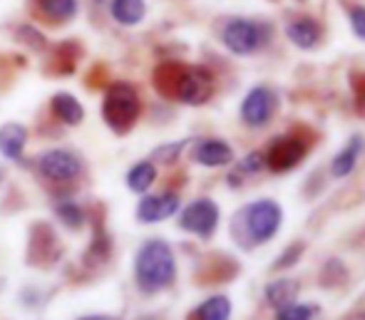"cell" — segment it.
<instances>
[{"label":"cell","mask_w":365,"mask_h":320,"mask_svg":"<svg viewBox=\"0 0 365 320\" xmlns=\"http://www.w3.org/2000/svg\"><path fill=\"white\" fill-rule=\"evenodd\" d=\"M142 112V102L137 90L130 82H115L107 87L105 97H102V117H105L107 127L117 134H125L135 127L137 117Z\"/></svg>","instance_id":"obj_3"},{"label":"cell","mask_w":365,"mask_h":320,"mask_svg":"<svg viewBox=\"0 0 365 320\" xmlns=\"http://www.w3.org/2000/svg\"><path fill=\"white\" fill-rule=\"evenodd\" d=\"M40 174L50 182H73L77 174L82 172V162L77 154L68 152V149H50L40 157L38 162Z\"/></svg>","instance_id":"obj_6"},{"label":"cell","mask_w":365,"mask_h":320,"mask_svg":"<svg viewBox=\"0 0 365 320\" xmlns=\"http://www.w3.org/2000/svg\"><path fill=\"white\" fill-rule=\"evenodd\" d=\"M313 318V308L311 306H301V303H291V306L279 308L276 320H311Z\"/></svg>","instance_id":"obj_22"},{"label":"cell","mask_w":365,"mask_h":320,"mask_svg":"<svg viewBox=\"0 0 365 320\" xmlns=\"http://www.w3.org/2000/svg\"><path fill=\"white\" fill-rule=\"evenodd\" d=\"M110 13L120 25H137L145 20L147 5L145 0H112Z\"/></svg>","instance_id":"obj_15"},{"label":"cell","mask_w":365,"mask_h":320,"mask_svg":"<svg viewBox=\"0 0 365 320\" xmlns=\"http://www.w3.org/2000/svg\"><path fill=\"white\" fill-rule=\"evenodd\" d=\"M361 152H363V139L361 137H353L351 142H348L346 147H343L341 152L336 154V159L331 162L333 177H338V179L348 177V174L356 169V162H358V157H361Z\"/></svg>","instance_id":"obj_14"},{"label":"cell","mask_w":365,"mask_h":320,"mask_svg":"<svg viewBox=\"0 0 365 320\" xmlns=\"http://www.w3.org/2000/svg\"><path fill=\"white\" fill-rule=\"evenodd\" d=\"M194 159L204 167H224L234 159V152L226 142H219V139H207L197 147L194 152Z\"/></svg>","instance_id":"obj_13"},{"label":"cell","mask_w":365,"mask_h":320,"mask_svg":"<svg viewBox=\"0 0 365 320\" xmlns=\"http://www.w3.org/2000/svg\"><path fill=\"white\" fill-rule=\"evenodd\" d=\"M157 85L184 105H204L214 92V77L204 67L164 65L157 70Z\"/></svg>","instance_id":"obj_1"},{"label":"cell","mask_w":365,"mask_h":320,"mask_svg":"<svg viewBox=\"0 0 365 320\" xmlns=\"http://www.w3.org/2000/svg\"><path fill=\"white\" fill-rule=\"evenodd\" d=\"M261 164H264L261 154H251V157H246L244 162L239 164V172H259Z\"/></svg>","instance_id":"obj_24"},{"label":"cell","mask_w":365,"mask_h":320,"mask_svg":"<svg viewBox=\"0 0 365 320\" xmlns=\"http://www.w3.org/2000/svg\"><path fill=\"white\" fill-rule=\"evenodd\" d=\"M184 149V142H177V144H172V147H162V149H157V159H162V162H172L177 154L174 152H182Z\"/></svg>","instance_id":"obj_25"},{"label":"cell","mask_w":365,"mask_h":320,"mask_svg":"<svg viewBox=\"0 0 365 320\" xmlns=\"http://www.w3.org/2000/svg\"><path fill=\"white\" fill-rule=\"evenodd\" d=\"M271 112H274V97L264 87H254L241 102V120L251 127L266 125L271 120Z\"/></svg>","instance_id":"obj_8"},{"label":"cell","mask_w":365,"mask_h":320,"mask_svg":"<svg viewBox=\"0 0 365 320\" xmlns=\"http://www.w3.org/2000/svg\"><path fill=\"white\" fill-rule=\"evenodd\" d=\"M296 293H298V283L291 281V278H281V281L271 283V286L266 288V298H269V303L276 308L291 306Z\"/></svg>","instance_id":"obj_19"},{"label":"cell","mask_w":365,"mask_h":320,"mask_svg":"<svg viewBox=\"0 0 365 320\" xmlns=\"http://www.w3.org/2000/svg\"><path fill=\"white\" fill-rule=\"evenodd\" d=\"M224 45L234 55L254 53L261 45V28L249 20H231L224 28Z\"/></svg>","instance_id":"obj_7"},{"label":"cell","mask_w":365,"mask_h":320,"mask_svg":"<svg viewBox=\"0 0 365 320\" xmlns=\"http://www.w3.org/2000/svg\"><path fill=\"white\" fill-rule=\"evenodd\" d=\"M80 320H112V318H107V316H87V318H80Z\"/></svg>","instance_id":"obj_27"},{"label":"cell","mask_w":365,"mask_h":320,"mask_svg":"<svg viewBox=\"0 0 365 320\" xmlns=\"http://www.w3.org/2000/svg\"><path fill=\"white\" fill-rule=\"evenodd\" d=\"M281 216H284V211H281V206L276 204V201H271V199L256 201V204H251L244 214L246 234L251 236L254 244H264V241H269L271 236L279 231Z\"/></svg>","instance_id":"obj_4"},{"label":"cell","mask_w":365,"mask_h":320,"mask_svg":"<svg viewBox=\"0 0 365 320\" xmlns=\"http://www.w3.org/2000/svg\"><path fill=\"white\" fill-rule=\"evenodd\" d=\"M58 219L63 221L68 229H80L82 224H85V211H82L80 204H75V201H63V204H58Z\"/></svg>","instance_id":"obj_21"},{"label":"cell","mask_w":365,"mask_h":320,"mask_svg":"<svg viewBox=\"0 0 365 320\" xmlns=\"http://www.w3.org/2000/svg\"><path fill=\"white\" fill-rule=\"evenodd\" d=\"M154 179H157V167H154L152 162H140L130 169V174H127V187L137 194H145L154 184Z\"/></svg>","instance_id":"obj_18"},{"label":"cell","mask_w":365,"mask_h":320,"mask_svg":"<svg viewBox=\"0 0 365 320\" xmlns=\"http://www.w3.org/2000/svg\"><path fill=\"white\" fill-rule=\"evenodd\" d=\"M25 144H28V129L18 122H8L0 127V154L10 162H18L23 154Z\"/></svg>","instance_id":"obj_11"},{"label":"cell","mask_w":365,"mask_h":320,"mask_svg":"<svg viewBox=\"0 0 365 320\" xmlns=\"http://www.w3.org/2000/svg\"><path fill=\"white\" fill-rule=\"evenodd\" d=\"M306 154V144L296 137H284L276 139L269 149V157H266V164H269L274 172H286V169L296 167L298 162Z\"/></svg>","instance_id":"obj_9"},{"label":"cell","mask_w":365,"mask_h":320,"mask_svg":"<svg viewBox=\"0 0 365 320\" xmlns=\"http://www.w3.org/2000/svg\"><path fill=\"white\" fill-rule=\"evenodd\" d=\"M286 33H289V38L303 50L316 48L318 40H321V28H318V23H313V20H308V18L293 20L289 28H286Z\"/></svg>","instance_id":"obj_16"},{"label":"cell","mask_w":365,"mask_h":320,"mask_svg":"<svg viewBox=\"0 0 365 320\" xmlns=\"http://www.w3.org/2000/svg\"><path fill=\"white\" fill-rule=\"evenodd\" d=\"M356 105H358V110L365 115V82L361 87H358V97H356Z\"/></svg>","instance_id":"obj_26"},{"label":"cell","mask_w":365,"mask_h":320,"mask_svg":"<svg viewBox=\"0 0 365 320\" xmlns=\"http://www.w3.org/2000/svg\"><path fill=\"white\" fill-rule=\"evenodd\" d=\"M351 25L356 30V35L365 40V8H353L351 10Z\"/></svg>","instance_id":"obj_23"},{"label":"cell","mask_w":365,"mask_h":320,"mask_svg":"<svg viewBox=\"0 0 365 320\" xmlns=\"http://www.w3.org/2000/svg\"><path fill=\"white\" fill-rule=\"evenodd\" d=\"M50 107H53L55 117L70 127L80 125V122L85 120V107H82L80 100H77L75 95H70V92H58V95L53 97V102H50Z\"/></svg>","instance_id":"obj_12"},{"label":"cell","mask_w":365,"mask_h":320,"mask_svg":"<svg viewBox=\"0 0 365 320\" xmlns=\"http://www.w3.org/2000/svg\"><path fill=\"white\" fill-rule=\"evenodd\" d=\"M231 316V303L224 296H214L209 301H204L197 311L199 320H229Z\"/></svg>","instance_id":"obj_20"},{"label":"cell","mask_w":365,"mask_h":320,"mask_svg":"<svg viewBox=\"0 0 365 320\" xmlns=\"http://www.w3.org/2000/svg\"><path fill=\"white\" fill-rule=\"evenodd\" d=\"M0 182H3V169H0Z\"/></svg>","instance_id":"obj_28"},{"label":"cell","mask_w":365,"mask_h":320,"mask_svg":"<svg viewBox=\"0 0 365 320\" xmlns=\"http://www.w3.org/2000/svg\"><path fill=\"white\" fill-rule=\"evenodd\" d=\"M38 8L50 23H68L77 15V0H38Z\"/></svg>","instance_id":"obj_17"},{"label":"cell","mask_w":365,"mask_h":320,"mask_svg":"<svg viewBox=\"0 0 365 320\" xmlns=\"http://www.w3.org/2000/svg\"><path fill=\"white\" fill-rule=\"evenodd\" d=\"M135 276L137 286L145 293H157L167 288L177 276V263H174V254L169 249L167 241L152 239L142 244L135 258Z\"/></svg>","instance_id":"obj_2"},{"label":"cell","mask_w":365,"mask_h":320,"mask_svg":"<svg viewBox=\"0 0 365 320\" xmlns=\"http://www.w3.org/2000/svg\"><path fill=\"white\" fill-rule=\"evenodd\" d=\"M184 231L189 234H197L202 239L214 234V229L219 226V206L212 199H197L182 211V219H179Z\"/></svg>","instance_id":"obj_5"},{"label":"cell","mask_w":365,"mask_h":320,"mask_svg":"<svg viewBox=\"0 0 365 320\" xmlns=\"http://www.w3.org/2000/svg\"><path fill=\"white\" fill-rule=\"evenodd\" d=\"M179 211V196L177 194H157V196H145L137 206V219L145 224H159L167 221L169 216H174Z\"/></svg>","instance_id":"obj_10"}]
</instances>
